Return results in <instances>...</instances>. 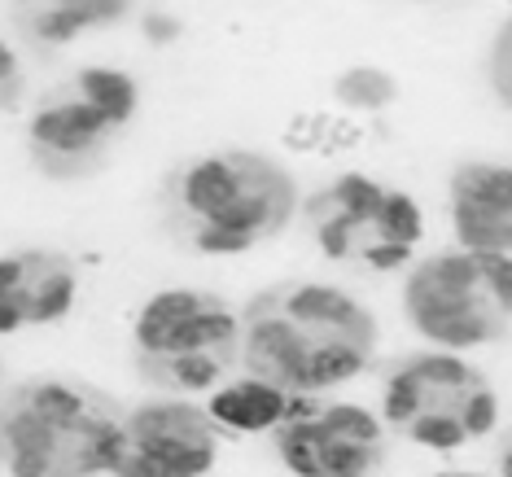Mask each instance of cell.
I'll return each instance as SVG.
<instances>
[{
  "mask_svg": "<svg viewBox=\"0 0 512 477\" xmlns=\"http://www.w3.org/2000/svg\"><path fill=\"white\" fill-rule=\"evenodd\" d=\"M486 88L499 106L512 110V14L499 22V31L491 36V49H486Z\"/></svg>",
  "mask_w": 512,
  "mask_h": 477,
  "instance_id": "cell-16",
  "label": "cell"
},
{
  "mask_svg": "<svg viewBox=\"0 0 512 477\" xmlns=\"http://www.w3.org/2000/svg\"><path fill=\"white\" fill-rule=\"evenodd\" d=\"M311 241L329 263L355 267V272H399L412 267L416 246L425 241V211L407 189L342 171L324 180L302 202Z\"/></svg>",
  "mask_w": 512,
  "mask_h": 477,
  "instance_id": "cell-8",
  "label": "cell"
},
{
  "mask_svg": "<svg viewBox=\"0 0 512 477\" xmlns=\"http://www.w3.org/2000/svg\"><path fill=\"white\" fill-rule=\"evenodd\" d=\"M377 355V316L329 281L272 285L241 316V368L294 399H320Z\"/></svg>",
  "mask_w": 512,
  "mask_h": 477,
  "instance_id": "cell-1",
  "label": "cell"
},
{
  "mask_svg": "<svg viewBox=\"0 0 512 477\" xmlns=\"http://www.w3.org/2000/svg\"><path fill=\"white\" fill-rule=\"evenodd\" d=\"M141 114V84L123 66H79L27 114V158L49 180H88Z\"/></svg>",
  "mask_w": 512,
  "mask_h": 477,
  "instance_id": "cell-6",
  "label": "cell"
},
{
  "mask_svg": "<svg viewBox=\"0 0 512 477\" xmlns=\"http://www.w3.org/2000/svg\"><path fill=\"white\" fill-rule=\"evenodd\" d=\"M403 320L434 351L495 346L512 329V254L438 250L407 267L399 289Z\"/></svg>",
  "mask_w": 512,
  "mask_h": 477,
  "instance_id": "cell-5",
  "label": "cell"
},
{
  "mask_svg": "<svg viewBox=\"0 0 512 477\" xmlns=\"http://www.w3.org/2000/svg\"><path fill=\"white\" fill-rule=\"evenodd\" d=\"M219 460V425L206 407L154 394L123 407L110 477H206Z\"/></svg>",
  "mask_w": 512,
  "mask_h": 477,
  "instance_id": "cell-10",
  "label": "cell"
},
{
  "mask_svg": "<svg viewBox=\"0 0 512 477\" xmlns=\"http://www.w3.org/2000/svg\"><path fill=\"white\" fill-rule=\"evenodd\" d=\"M22 97H27V71H22V57L18 49L0 36V114L18 110Z\"/></svg>",
  "mask_w": 512,
  "mask_h": 477,
  "instance_id": "cell-17",
  "label": "cell"
},
{
  "mask_svg": "<svg viewBox=\"0 0 512 477\" xmlns=\"http://www.w3.org/2000/svg\"><path fill=\"white\" fill-rule=\"evenodd\" d=\"M171 237L202 259H237L276 241L302 211L294 171L250 145L184 158L162 189Z\"/></svg>",
  "mask_w": 512,
  "mask_h": 477,
  "instance_id": "cell-2",
  "label": "cell"
},
{
  "mask_svg": "<svg viewBox=\"0 0 512 477\" xmlns=\"http://www.w3.org/2000/svg\"><path fill=\"white\" fill-rule=\"evenodd\" d=\"M429 477H486V473H473V469H442V473H429Z\"/></svg>",
  "mask_w": 512,
  "mask_h": 477,
  "instance_id": "cell-19",
  "label": "cell"
},
{
  "mask_svg": "<svg viewBox=\"0 0 512 477\" xmlns=\"http://www.w3.org/2000/svg\"><path fill=\"white\" fill-rule=\"evenodd\" d=\"M272 438L294 477H377L386 464V425L364 403L294 399Z\"/></svg>",
  "mask_w": 512,
  "mask_h": 477,
  "instance_id": "cell-9",
  "label": "cell"
},
{
  "mask_svg": "<svg viewBox=\"0 0 512 477\" xmlns=\"http://www.w3.org/2000/svg\"><path fill=\"white\" fill-rule=\"evenodd\" d=\"M132 364L158 394H211L241 364V316L211 289H158L132 320Z\"/></svg>",
  "mask_w": 512,
  "mask_h": 477,
  "instance_id": "cell-4",
  "label": "cell"
},
{
  "mask_svg": "<svg viewBox=\"0 0 512 477\" xmlns=\"http://www.w3.org/2000/svg\"><path fill=\"white\" fill-rule=\"evenodd\" d=\"M79 302V263L53 246L0 254V337L53 329Z\"/></svg>",
  "mask_w": 512,
  "mask_h": 477,
  "instance_id": "cell-11",
  "label": "cell"
},
{
  "mask_svg": "<svg viewBox=\"0 0 512 477\" xmlns=\"http://www.w3.org/2000/svg\"><path fill=\"white\" fill-rule=\"evenodd\" d=\"M447 219L464 250L512 254V162H456L447 180Z\"/></svg>",
  "mask_w": 512,
  "mask_h": 477,
  "instance_id": "cell-12",
  "label": "cell"
},
{
  "mask_svg": "<svg viewBox=\"0 0 512 477\" xmlns=\"http://www.w3.org/2000/svg\"><path fill=\"white\" fill-rule=\"evenodd\" d=\"M123 407L75 377H22L0 390L5 477H110Z\"/></svg>",
  "mask_w": 512,
  "mask_h": 477,
  "instance_id": "cell-3",
  "label": "cell"
},
{
  "mask_svg": "<svg viewBox=\"0 0 512 477\" xmlns=\"http://www.w3.org/2000/svg\"><path fill=\"white\" fill-rule=\"evenodd\" d=\"M499 473L495 477H512V429H508V434H504V442H499Z\"/></svg>",
  "mask_w": 512,
  "mask_h": 477,
  "instance_id": "cell-18",
  "label": "cell"
},
{
  "mask_svg": "<svg viewBox=\"0 0 512 477\" xmlns=\"http://www.w3.org/2000/svg\"><path fill=\"white\" fill-rule=\"evenodd\" d=\"M202 407L219 425V434H276L294 407V394L254 377V372H237V377L219 381Z\"/></svg>",
  "mask_w": 512,
  "mask_h": 477,
  "instance_id": "cell-13",
  "label": "cell"
},
{
  "mask_svg": "<svg viewBox=\"0 0 512 477\" xmlns=\"http://www.w3.org/2000/svg\"><path fill=\"white\" fill-rule=\"evenodd\" d=\"M9 5H14V14H18V9H27V5H31V0H9Z\"/></svg>",
  "mask_w": 512,
  "mask_h": 477,
  "instance_id": "cell-20",
  "label": "cell"
},
{
  "mask_svg": "<svg viewBox=\"0 0 512 477\" xmlns=\"http://www.w3.org/2000/svg\"><path fill=\"white\" fill-rule=\"evenodd\" d=\"M136 0H31L18 9V22L44 49H66V44L92 36V31H110L132 18Z\"/></svg>",
  "mask_w": 512,
  "mask_h": 477,
  "instance_id": "cell-14",
  "label": "cell"
},
{
  "mask_svg": "<svg viewBox=\"0 0 512 477\" xmlns=\"http://www.w3.org/2000/svg\"><path fill=\"white\" fill-rule=\"evenodd\" d=\"M333 97L342 101L346 110L355 114H381L399 101V79H394L386 66H372V62H355L346 66L342 75L333 79Z\"/></svg>",
  "mask_w": 512,
  "mask_h": 477,
  "instance_id": "cell-15",
  "label": "cell"
},
{
  "mask_svg": "<svg viewBox=\"0 0 512 477\" xmlns=\"http://www.w3.org/2000/svg\"><path fill=\"white\" fill-rule=\"evenodd\" d=\"M381 425L421 451H464L499 425V394L477 364L456 351H416L381 386Z\"/></svg>",
  "mask_w": 512,
  "mask_h": 477,
  "instance_id": "cell-7",
  "label": "cell"
}]
</instances>
